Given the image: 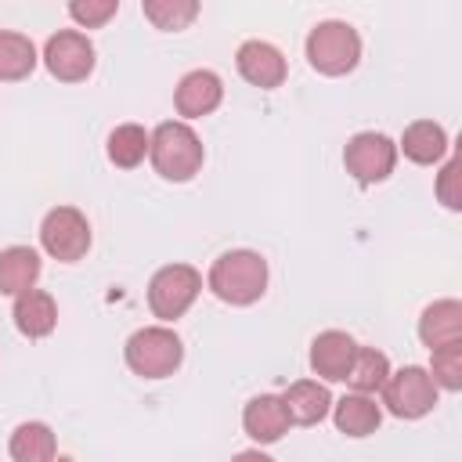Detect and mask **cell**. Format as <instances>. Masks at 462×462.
<instances>
[{
	"label": "cell",
	"mask_w": 462,
	"mask_h": 462,
	"mask_svg": "<svg viewBox=\"0 0 462 462\" xmlns=\"http://www.w3.org/2000/svg\"><path fill=\"white\" fill-rule=\"evenodd\" d=\"M206 285L217 300L231 307H249L267 292V260L253 249H231L213 260Z\"/></svg>",
	"instance_id": "1"
},
{
	"label": "cell",
	"mask_w": 462,
	"mask_h": 462,
	"mask_svg": "<svg viewBox=\"0 0 462 462\" xmlns=\"http://www.w3.org/2000/svg\"><path fill=\"white\" fill-rule=\"evenodd\" d=\"M235 65H238L242 79L253 83V87H260V90L282 87L285 83V72H289L282 51L274 43H267V40H245L238 47V54H235Z\"/></svg>",
	"instance_id": "10"
},
{
	"label": "cell",
	"mask_w": 462,
	"mask_h": 462,
	"mask_svg": "<svg viewBox=\"0 0 462 462\" xmlns=\"http://www.w3.org/2000/svg\"><path fill=\"white\" fill-rule=\"evenodd\" d=\"M123 357H126V368L141 379H166L180 368L184 361V343L173 328L166 325H148V328H137L126 346H123Z\"/></svg>",
	"instance_id": "3"
},
{
	"label": "cell",
	"mask_w": 462,
	"mask_h": 462,
	"mask_svg": "<svg viewBox=\"0 0 462 462\" xmlns=\"http://www.w3.org/2000/svg\"><path fill=\"white\" fill-rule=\"evenodd\" d=\"M354 354H357L354 336L339 332V328H328V332H318L314 343H310V368H314V375H321L328 383H346Z\"/></svg>",
	"instance_id": "11"
},
{
	"label": "cell",
	"mask_w": 462,
	"mask_h": 462,
	"mask_svg": "<svg viewBox=\"0 0 462 462\" xmlns=\"http://www.w3.org/2000/svg\"><path fill=\"white\" fill-rule=\"evenodd\" d=\"M307 61L321 76H346L361 61V36L346 22H318L307 32Z\"/></svg>",
	"instance_id": "4"
},
{
	"label": "cell",
	"mask_w": 462,
	"mask_h": 462,
	"mask_svg": "<svg viewBox=\"0 0 462 462\" xmlns=\"http://www.w3.org/2000/svg\"><path fill=\"white\" fill-rule=\"evenodd\" d=\"M458 170H462L458 159H448L444 170L437 173V199H440L448 209H462V188H458L462 173H458Z\"/></svg>",
	"instance_id": "27"
},
{
	"label": "cell",
	"mask_w": 462,
	"mask_h": 462,
	"mask_svg": "<svg viewBox=\"0 0 462 462\" xmlns=\"http://www.w3.org/2000/svg\"><path fill=\"white\" fill-rule=\"evenodd\" d=\"M148 159L155 166V173L162 180H191L202 170L206 148L199 141V134L180 123V119H166L148 134Z\"/></svg>",
	"instance_id": "2"
},
{
	"label": "cell",
	"mask_w": 462,
	"mask_h": 462,
	"mask_svg": "<svg viewBox=\"0 0 462 462\" xmlns=\"http://www.w3.org/2000/svg\"><path fill=\"white\" fill-rule=\"evenodd\" d=\"M282 404H285V415L292 426H314L332 411V393L318 379H296L282 393Z\"/></svg>",
	"instance_id": "13"
},
{
	"label": "cell",
	"mask_w": 462,
	"mask_h": 462,
	"mask_svg": "<svg viewBox=\"0 0 462 462\" xmlns=\"http://www.w3.org/2000/svg\"><path fill=\"white\" fill-rule=\"evenodd\" d=\"M397 152H404V159H411L419 166H433L448 155V134L433 119H415V123L404 126V137H401Z\"/></svg>",
	"instance_id": "17"
},
{
	"label": "cell",
	"mask_w": 462,
	"mask_h": 462,
	"mask_svg": "<svg viewBox=\"0 0 462 462\" xmlns=\"http://www.w3.org/2000/svg\"><path fill=\"white\" fill-rule=\"evenodd\" d=\"M386 375H390V357H386L383 350H375V346H357L354 365H350V372H346L350 390H354V393H368V397H375V393L383 390Z\"/></svg>",
	"instance_id": "21"
},
{
	"label": "cell",
	"mask_w": 462,
	"mask_h": 462,
	"mask_svg": "<svg viewBox=\"0 0 462 462\" xmlns=\"http://www.w3.org/2000/svg\"><path fill=\"white\" fill-rule=\"evenodd\" d=\"M202 292V274L191 263H166L148 282V307L162 321H177L191 310Z\"/></svg>",
	"instance_id": "5"
},
{
	"label": "cell",
	"mask_w": 462,
	"mask_h": 462,
	"mask_svg": "<svg viewBox=\"0 0 462 462\" xmlns=\"http://www.w3.org/2000/svg\"><path fill=\"white\" fill-rule=\"evenodd\" d=\"M343 166L361 184L386 180L393 173V166H397V144L386 134H375V130L354 134L346 141V148H343Z\"/></svg>",
	"instance_id": "8"
},
{
	"label": "cell",
	"mask_w": 462,
	"mask_h": 462,
	"mask_svg": "<svg viewBox=\"0 0 462 462\" xmlns=\"http://www.w3.org/2000/svg\"><path fill=\"white\" fill-rule=\"evenodd\" d=\"M224 101V83L217 72L209 69H195L188 72L180 83H177V94H173V105L184 119H202L209 112H217V105Z\"/></svg>",
	"instance_id": "12"
},
{
	"label": "cell",
	"mask_w": 462,
	"mask_h": 462,
	"mask_svg": "<svg viewBox=\"0 0 462 462\" xmlns=\"http://www.w3.org/2000/svg\"><path fill=\"white\" fill-rule=\"evenodd\" d=\"M43 65L61 83H79L94 72V43L79 29H61L43 43Z\"/></svg>",
	"instance_id": "9"
},
{
	"label": "cell",
	"mask_w": 462,
	"mask_h": 462,
	"mask_svg": "<svg viewBox=\"0 0 462 462\" xmlns=\"http://www.w3.org/2000/svg\"><path fill=\"white\" fill-rule=\"evenodd\" d=\"M419 339L430 350L462 343V303L458 300H433L419 318Z\"/></svg>",
	"instance_id": "15"
},
{
	"label": "cell",
	"mask_w": 462,
	"mask_h": 462,
	"mask_svg": "<svg viewBox=\"0 0 462 462\" xmlns=\"http://www.w3.org/2000/svg\"><path fill=\"white\" fill-rule=\"evenodd\" d=\"M242 426H245V433H249L256 444H274V440H282V437L289 433L292 422H289L285 404H282L278 393H260V397H253V401L245 404Z\"/></svg>",
	"instance_id": "14"
},
{
	"label": "cell",
	"mask_w": 462,
	"mask_h": 462,
	"mask_svg": "<svg viewBox=\"0 0 462 462\" xmlns=\"http://www.w3.org/2000/svg\"><path fill=\"white\" fill-rule=\"evenodd\" d=\"M43 263H40V253L29 249V245H7L0 253V292L4 296H22L29 289H36V278H40Z\"/></svg>",
	"instance_id": "19"
},
{
	"label": "cell",
	"mask_w": 462,
	"mask_h": 462,
	"mask_svg": "<svg viewBox=\"0 0 462 462\" xmlns=\"http://www.w3.org/2000/svg\"><path fill=\"white\" fill-rule=\"evenodd\" d=\"M148 155V130L137 126V123H119L112 134H108V159L112 166L119 170H134L141 166Z\"/></svg>",
	"instance_id": "23"
},
{
	"label": "cell",
	"mask_w": 462,
	"mask_h": 462,
	"mask_svg": "<svg viewBox=\"0 0 462 462\" xmlns=\"http://www.w3.org/2000/svg\"><path fill=\"white\" fill-rule=\"evenodd\" d=\"M116 11H119V0H72L69 4L72 22L83 29H101L108 18H116Z\"/></svg>",
	"instance_id": "26"
},
{
	"label": "cell",
	"mask_w": 462,
	"mask_h": 462,
	"mask_svg": "<svg viewBox=\"0 0 462 462\" xmlns=\"http://www.w3.org/2000/svg\"><path fill=\"white\" fill-rule=\"evenodd\" d=\"M54 462H76V458H69V455H58V458H54Z\"/></svg>",
	"instance_id": "29"
},
{
	"label": "cell",
	"mask_w": 462,
	"mask_h": 462,
	"mask_svg": "<svg viewBox=\"0 0 462 462\" xmlns=\"http://www.w3.org/2000/svg\"><path fill=\"white\" fill-rule=\"evenodd\" d=\"M430 379L437 383V390H462V343H451V346H440V350H430Z\"/></svg>",
	"instance_id": "25"
},
{
	"label": "cell",
	"mask_w": 462,
	"mask_h": 462,
	"mask_svg": "<svg viewBox=\"0 0 462 462\" xmlns=\"http://www.w3.org/2000/svg\"><path fill=\"white\" fill-rule=\"evenodd\" d=\"M40 245L61 263H76L90 249V224L76 206H54L40 224Z\"/></svg>",
	"instance_id": "7"
},
{
	"label": "cell",
	"mask_w": 462,
	"mask_h": 462,
	"mask_svg": "<svg viewBox=\"0 0 462 462\" xmlns=\"http://www.w3.org/2000/svg\"><path fill=\"white\" fill-rule=\"evenodd\" d=\"M231 462H274V458H271V455H263L260 448H249V451H238Z\"/></svg>",
	"instance_id": "28"
},
{
	"label": "cell",
	"mask_w": 462,
	"mask_h": 462,
	"mask_svg": "<svg viewBox=\"0 0 462 462\" xmlns=\"http://www.w3.org/2000/svg\"><path fill=\"white\" fill-rule=\"evenodd\" d=\"M332 419H336V430L339 433H346V437H368V433L379 430L383 408L368 393H343L339 401H332Z\"/></svg>",
	"instance_id": "18"
},
{
	"label": "cell",
	"mask_w": 462,
	"mask_h": 462,
	"mask_svg": "<svg viewBox=\"0 0 462 462\" xmlns=\"http://www.w3.org/2000/svg\"><path fill=\"white\" fill-rule=\"evenodd\" d=\"M383 404L397 419H422L437 408V383L422 365H404L386 375L383 383Z\"/></svg>",
	"instance_id": "6"
},
{
	"label": "cell",
	"mask_w": 462,
	"mask_h": 462,
	"mask_svg": "<svg viewBox=\"0 0 462 462\" xmlns=\"http://www.w3.org/2000/svg\"><path fill=\"white\" fill-rule=\"evenodd\" d=\"M144 18L162 29V32H177V29H188L199 14V4L195 0H144L141 4Z\"/></svg>",
	"instance_id": "24"
},
{
	"label": "cell",
	"mask_w": 462,
	"mask_h": 462,
	"mask_svg": "<svg viewBox=\"0 0 462 462\" xmlns=\"http://www.w3.org/2000/svg\"><path fill=\"white\" fill-rule=\"evenodd\" d=\"M36 47L29 36L4 29L0 32V83H18L36 69Z\"/></svg>",
	"instance_id": "22"
},
{
	"label": "cell",
	"mask_w": 462,
	"mask_h": 462,
	"mask_svg": "<svg viewBox=\"0 0 462 462\" xmlns=\"http://www.w3.org/2000/svg\"><path fill=\"white\" fill-rule=\"evenodd\" d=\"M7 451L14 462H54L58 458L54 430L47 422H22V426H14Z\"/></svg>",
	"instance_id": "20"
},
{
	"label": "cell",
	"mask_w": 462,
	"mask_h": 462,
	"mask_svg": "<svg viewBox=\"0 0 462 462\" xmlns=\"http://www.w3.org/2000/svg\"><path fill=\"white\" fill-rule=\"evenodd\" d=\"M11 318H14V328H18L22 336H29V339H43V336H51L54 325H58V303H54L51 292H43V289H29V292L14 296V310H11Z\"/></svg>",
	"instance_id": "16"
}]
</instances>
